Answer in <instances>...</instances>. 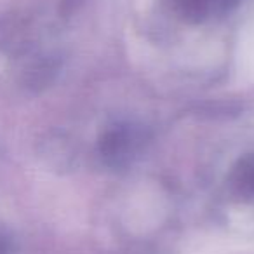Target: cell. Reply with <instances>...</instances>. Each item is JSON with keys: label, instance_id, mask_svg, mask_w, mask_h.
<instances>
[{"label": "cell", "instance_id": "6", "mask_svg": "<svg viewBox=\"0 0 254 254\" xmlns=\"http://www.w3.org/2000/svg\"><path fill=\"white\" fill-rule=\"evenodd\" d=\"M82 4V0H61V5H60V12L64 16H70L71 12L77 11V7Z\"/></svg>", "mask_w": 254, "mask_h": 254}, {"label": "cell", "instance_id": "7", "mask_svg": "<svg viewBox=\"0 0 254 254\" xmlns=\"http://www.w3.org/2000/svg\"><path fill=\"white\" fill-rule=\"evenodd\" d=\"M11 239H9L7 235H4V233H0V254H9L11 253Z\"/></svg>", "mask_w": 254, "mask_h": 254}, {"label": "cell", "instance_id": "3", "mask_svg": "<svg viewBox=\"0 0 254 254\" xmlns=\"http://www.w3.org/2000/svg\"><path fill=\"white\" fill-rule=\"evenodd\" d=\"M60 60L54 56H44L33 61L30 66H26L25 73H23V85L25 89L32 92H40L46 87L53 84L56 78L58 71H60Z\"/></svg>", "mask_w": 254, "mask_h": 254}, {"label": "cell", "instance_id": "2", "mask_svg": "<svg viewBox=\"0 0 254 254\" xmlns=\"http://www.w3.org/2000/svg\"><path fill=\"white\" fill-rule=\"evenodd\" d=\"M174 9L183 19L200 23L211 16L225 14L237 4V0H173Z\"/></svg>", "mask_w": 254, "mask_h": 254}, {"label": "cell", "instance_id": "4", "mask_svg": "<svg viewBox=\"0 0 254 254\" xmlns=\"http://www.w3.org/2000/svg\"><path fill=\"white\" fill-rule=\"evenodd\" d=\"M28 30L19 16L9 14L0 18V51L19 54L28 46Z\"/></svg>", "mask_w": 254, "mask_h": 254}, {"label": "cell", "instance_id": "1", "mask_svg": "<svg viewBox=\"0 0 254 254\" xmlns=\"http://www.w3.org/2000/svg\"><path fill=\"white\" fill-rule=\"evenodd\" d=\"M145 143L143 131L132 126H113L99 139V153L110 167H124L131 162Z\"/></svg>", "mask_w": 254, "mask_h": 254}, {"label": "cell", "instance_id": "5", "mask_svg": "<svg viewBox=\"0 0 254 254\" xmlns=\"http://www.w3.org/2000/svg\"><path fill=\"white\" fill-rule=\"evenodd\" d=\"M230 183L235 193L244 197L254 195V153L246 155L235 164L230 174Z\"/></svg>", "mask_w": 254, "mask_h": 254}]
</instances>
